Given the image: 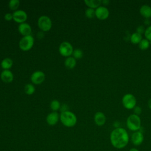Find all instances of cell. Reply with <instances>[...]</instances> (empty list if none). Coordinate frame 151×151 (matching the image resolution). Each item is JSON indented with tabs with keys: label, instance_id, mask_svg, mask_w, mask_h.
<instances>
[{
	"label": "cell",
	"instance_id": "6da1fadb",
	"mask_svg": "<svg viewBox=\"0 0 151 151\" xmlns=\"http://www.w3.org/2000/svg\"><path fill=\"white\" fill-rule=\"evenodd\" d=\"M110 140L111 145L114 148L118 149H123L129 143V134L124 128L116 127L110 133Z\"/></svg>",
	"mask_w": 151,
	"mask_h": 151
},
{
	"label": "cell",
	"instance_id": "7a4b0ae2",
	"mask_svg": "<svg viewBox=\"0 0 151 151\" xmlns=\"http://www.w3.org/2000/svg\"><path fill=\"white\" fill-rule=\"evenodd\" d=\"M60 120L62 124L67 127L74 126L77 122L76 114L70 110L61 112L60 115Z\"/></svg>",
	"mask_w": 151,
	"mask_h": 151
},
{
	"label": "cell",
	"instance_id": "3957f363",
	"mask_svg": "<svg viewBox=\"0 0 151 151\" xmlns=\"http://www.w3.org/2000/svg\"><path fill=\"white\" fill-rule=\"evenodd\" d=\"M126 126L127 128L133 132L138 131L141 128V120L139 116L132 114L127 119Z\"/></svg>",
	"mask_w": 151,
	"mask_h": 151
},
{
	"label": "cell",
	"instance_id": "277c9868",
	"mask_svg": "<svg viewBox=\"0 0 151 151\" xmlns=\"http://www.w3.org/2000/svg\"><path fill=\"white\" fill-rule=\"evenodd\" d=\"M34 44V38L32 35L23 36L19 41V48L24 51H27L30 50Z\"/></svg>",
	"mask_w": 151,
	"mask_h": 151
},
{
	"label": "cell",
	"instance_id": "5b68a950",
	"mask_svg": "<svg viewBox=\"0 0 151 151\" xmlns=\"http://www.w3.org/2000/svg\"><path fill=\"white\" fill-rule=\"evenodd\" d=\"M37 24L40 30L47 32L50 31L52 27V21L48 16L41 15L38 19Z\"/></svg>",
	"mask_w": 151,
	"mask_h": 151
},
{
	"label": "cell",
	"instance_id": "8992f818",
	"mask_svg": "<svg viewBox=\"0 0 151 151\" xmlns=\"http://www.w3.org/2000/svg\"><path fill=\"white\" fill-rule=\"evenodd\" d=\"M73 47L72 44L68 41L62 42L58 47L59 53L63 57H70L73 52Z\"/></svg>",
	"mask_w": 151,
	"mask_h": 151
},
{
	"label": "cell",
	"instance_id": "52a82bcc",
	"mask_svg": "<svg viewBox=\"0 0 151 151\" xmlns=\"http://www.w3.org/2000/svg\"><path fill=\"white\" fill-rule=\"evenodd\" d=\"M122 104L127 109H134L136 104V97L132 94H126L122 98Z\"/></svg>",
	"mask_w": 151,
	"mask_h": 151
},
{
	"label": "cell",
	"instance_id": "ba28073f",
	"mask_svg": "<svg viewBox=\"0 0 151 151\" xmlns=\"http://www.w3.org/2000/svg\"><path fill=\"white\" fill-rule=\"evenodd\" d=\"M32 84L38 85L42 83L45 79V73L41 70H37L32 73L30 77Z\"/></svg>",
	"mask_w": 151,
	"mask_h": 151
},
{
	"label": "cell",
	"instance_id": "9c48e42d",
	"mask_svg": "<svg viewBox=\"0 0 151 151\" xmlns=\"http://www.w3.org/2000/svg\"><path fill=\"white\" fill-rule=\"evenodd\" d=\"M13 20L19 24L25 22L28 15L27 12L22 9H18L12 13Z\"/></svg>",
	"mask_w": 151,
	"mask_h": 151
},
{
	"label": "cell",
	"instance_id": "30bf717a",
	"mask_svg": "<svg viewBox=\"0 0 151 151\" xmlns=\"http://www.w3.org/2000/svg\"><path fill=\"white\" fill-rule=\"evenodd\" d=\"M131 142L132 144L136 146H139L142 144L144 140V136L141 131H136L133 133L131 136Z\"/></svg>",
	"mask_w": 151,
	"mask_h": 151
},
{
	"label": "cell",
	"instance_id": "8fae6325",
	"mask_svg": "<svg viewBox=\"0 0 151 151\" xmlns=\"http://www.w3.org/2000/svg\"><path fill=\"white\" fill-rule=\"evenodd\" d=\"M96 17L100 20H104L109 17V9L104 6H100L95 9Z\"/></svg>",
	"mask_w": 151,
	"mask_h": 151
},
{
	"label": "cell",
	"instance_id": "7c38bea8",
	"mask_svg": "<svg viewBox=\"0 0 151 151\" xmlns=\"http://www.w3.org/2000/svg\"><path fill=\"white\" fill-rule=\"evenodd\" d=\"M18 32L23 36L31 35L32 28L31 25L27 22L19 24L18 27Z\"/></svg>",
	"mask_w": 151,
	"mask_h": 151
},
{
	"label": "cell",
	"instance_id": "4fadbf2b",
	"mask_svg": "<svg viewBox=\"0 0 151 151\" xmlns=\"http://www.w3.org/2000/svg\"><path fill=\"white\" fill-rule=\"evenodd\" d=\"M59 119L60 116L57 111H52L47 116L46 122L48 125L54 126L58 123Z\"/></svg>",
	"mask_w": 151,
	"mask_h": 151
},
{
	"label": "cell",
	"instance_id": "5bb4252c",
	"mask_svg": "<svg viewBox=\"0 0 151 151\" xmlns=\"http://www.w3.org/2000/svg\"><path fill=\"white\" fill-rule=\"evenodd\" d=\"M1 79L5 83H11L14 80V74L9 70H4L0 75Z\"/></svg>",
	"mask_w": 151,
	"mask_h": 151
},
{
	"label": "cell",
	"instance_id": "9a60e30c",
	"mask_svg": "<svg viewBox=\"0 0 151 151\" xmlns=\"http://www.w3.org/2000/svg\"><path fill=\"white\" fill-rule=\"evenodd\" d=\"M94 120L96 125L99 126H101L105 124L106 121V117L103 112L97 111L94 114Z\"/></svg>",
	"mask_w": 151,
	"mask_h": 151
},
{
	"label": "cell",
	"instance_id": "2e32d148",
	"mask_svg": "<svg viewBox=\"0 0 151 151\" xmlns=\"http://www.w3.org/2000/svg\"><path fill=\"white\" fill-rule=\"evenodd\" d=\"M140 14L146 19L151 17V7L147 5H143L140 8Z\"/></svg>",
	"mask_w": 151,
	"mask_h": 151
},
{
	"label": "cell",
	"instance_id": "e0dca14e",
	"mask_svg": "<svg viewBox=\"0 0 151 151\" xmlns=\"http://www.w3.org/2000/svg\"><path fill=\"white\" fill-rule=\"evenodd\" d=\"M76 59H75L73 56L67 57L64 61V65L68 69H72L74 68L76 65Z\"/></svg>",
	"mask_w": 151,
	"mask_h": 151
},
{
	"label": "cell",
	"instance_id": "ac0fdd59",
	"mask_svg": "<svg viewBox=\"0 0 151 151\" xmlns=\"http://www.w3.org/2000/svg\"><path fill=\"white\" fill-rule=\"evenodd\" d=\"M13 65V61L10 58H5L1 62V67L4 70H9Z\"/></svg>",
	"mask_w": 151,
	"mask_h": 151
},
{
	"label": "cell",
	"instance_id": "d6986e66",
	"mask_svg": "<svg viewBox=\"0 0 151 151\" xmlns=\"http://www.w3.org/2000/svg\"><path fill=\"white\" fill-rule=\"evenodd\" d=\"M84 3L86 5L90 8L96 9L101 4V0H85Z\"/></svg>",
	"mask_w": 151,
	"mask_h": 151
},
{
	"label": "cell",
	"instance_id": "ffe728a7",
	"mask_svg": "<svg viewBox=\"0 0 151 151\" xmlns=\"http://www.w3.org/2000/svg\"><path fill=\"white\" fill-rule=\"evenodd\" d=\"M142 40V36L141 34L135 32L133 33L130 37V41L133 44H139Z\"/></svg>",
	"mask_w": 151,
	"mask_h": 151
},
{
	"label": "cell",
	"instance_id": "44dd1931",
	"mask_svg": "<svg viewBox=\"0 0 151 151\" xmlns=\"http://www.w3.org/2000/svg\"><path fill=\"white\" fill-rule=\"evenodd\" d=\"M24 91L27 95H32L35 91V87L33 84L28 83L24 87Z\"/></svg>",
	"mask_w": 151,
	"mask_h": 151
},
{
	"label": "cell",
	"instance_id": "7402d4cb",
	"mask_svg": "<svg viewBox=\"0 0 151 151\" xmlns=\"http://www.w3.org/2000/svg\"><path fill=\"white\" fill-rule=\"evenodd\" d=\"M20 1L19 0H10L8 3V6L12 11H17L19 6Z\"/></svg>",
	"mask_w": 151,
	"mask_h": 151
},
{
	"label": "cell",
	"instance_id": "603a6c76",
	"mask_svg": "<svg viewBox=\"0 0 151 151\" xmlns=\"http://www.w3.org/2000/svg\"><path fill=\"white\" fill-rule=\"evenodd\" d=\"M50 106L51 109L52 110V111H57V110L60 109L61 104L58 100L55 99L51 101Z\"/></svg>",
	"mask_w": 151,
	"mask_h": 151
},
{
	"label": "cell",
	"instance_id": "cb8c5ba5",
	"mask_svg": "<svg viewBox=\"0 0 151 151\" xmlns=\"http://www.w3.org/2000/svg\"><path fill=\"white\" fill-rule=\"evenodd\" d=\"M150 42L147 39H142L139 43V47L140 50H145L149 47Z\"/></svg>",
	"mask_w": 151,
	"mask_h": 151
},
{
	"label": "cell",
	"instance_id": "d4e9b609",
	"mask_svg": "<svg viewBox=\"0 0 151 151\" xmlns=\"http://www.w3.org/2000/svg\"><path fill=\"white\" fill-rule=\"evenodd\" d=\"M72 55L75 59H80L83 56V51L80 48H76L73 50Z\"/></svg>",
	"mask_w": 151,
	"mask_h": 151
},
{
	"label": "cell",
	"instance_id": "484cf974",
	"mask_svg": "<svg viewBox=\"0 0 151 151\" xmlns=\"http://www.w3.org/2000/svg\"><path fill=\"white\" fill-rule=\"evenodd\" d=\"M85 15L88 18H93L94 17H96L95 9L90 8H87L85 11Z\"/></svg>",
	"mask_w": 151,
	"mask_h": 151
},
{
	"label": "cell",
	"instance_id": "4316f807",
	"mask_svg": "<svg viewBox=\"0 0 151 151\" xmlns=\"http://www.w3.org/2000/svg\"><path fill=\"white\" fill-rule=\"evenodd\" d=\"M144 34L146 39H147L148 41H151V25L149 26L145 29V32Z\"/></svg>",
	"mask_w": 151,
	"mask_h": 151
},
{
	"label": "cell",
	"instance_id": "83f0119b",
	"mask_svg": "<svg viewBox=\"0 0 151 151\" xmlns=\"http://www.w3.org/2000/svg\"><path fill=\"white\" fill-rule=\"evenodd\" d=\"M4 19L7 21H11L12 19H13V15L12 13L10 12H8L6 13L4 15Z\"/></svg>",
	"mask_w": 151,
	"mask_h": 151
},
{
	"label": "cell",
	"instance_id": "f1b7e54d",
	"mask_svg": "<svg viewBox=\"0 0 151 151\" xmlns=\"http://www.w3.org/2000/svg\"><path fill=\"white\" fill-rule=\"evenodd\" d=\"M133 111H134V114H136L137 116L140 115L142 113V108L139 106H135L133 109Z\"/></svg>",
	"mask_w": 151,
	"mask_h": 151
},
{
	"label": "cell",
	"instance_id": "f546056e",
	"mask_svg": "<svg viewBox=\"0 0 151 151\" xmlns=\"http://www.w3.org/2000/svg\"><path fill=\"white\" fill-rule=\"evenodd\" d=\"M136 31H137V32L140 34H142L143 33H145V27L143 26V25H140L139 26L137 29H136Z\"/></svg>",
	"mask_w": 151,
	"mask_h": 151
},
{
	"label": "cell",
	"instance_id": "4dcf8cb0",
	"mask_svg": "<svg viewBox=\"0 0 151 151\" xmlns=\"http://www.w3.org/2000/svg\"><path fill=\"white\" fill-rule=\"evenodd\" d=\"M67 109H68V106L65 104H64L63 105L61 106V107H60V110H61V112L68 111V110Z\"/></svg>",
	"mask_w": 151,
	"mask_h": 151
},
{
	"label": "cell",
	"instance_id": "1f68e13d",
	"mask_svg": "<svg viewBox=\"0 0 151 151\" xmlns=\"http://www.w3.org/2000/svg\"><path fill=\"white\" fill-rule=\"evenodd\" d=\"M109 1H107V0H104V1H101V3L102 4H103L104 5H107L108 4H109Z\"/></svg>",
	"mask_w": 151,
	"mask_h": 151
},
{
	"label": "cell",
	"instance_id": "d6a6232c",
	"mask_svg": "<svg viewBox=\"0 0 151 151\" xmlns=\"http://www.w3.org/2000/svg\"><path fill=\"white\" fill-rule=\"evenodd\" d=\"M147 104H148V106L149 107V109L151 110V99H150L147 102Z\"/></svg>",
	"mask_w": 151,
	"mask_h": 151
},
{
	"label": "cell",
	"instance_id": "836d02e7",
	"mask_svg": "<svg viewBox=\"0 0 151 151\" xmlns=\"http://www.w3.org/2000/svg\"><path fill=\"white\" fill-rule=\"evenodd\" d=\"M129 151H139L137 148H135V147H133V148H131L129 149Z\"/></svg>",
	"mask_w": 151,
	"mask_h": 151
},
{
	"label": "cell",
	"instance_id": "e575fe53",
	"mask_svg": "<svg viewBox=\"0 0 151 151\" xmlns=\"http://www.w3.org/2000/svg\"><path fill=\"white\" fill-rule=\"evenodd\" d=\"M145 24L149 25V24H150V21L149 20V19H145Z\"/></svg>",
	"mask_w": 151,
	"mask_h": 151
}]
</instances>
